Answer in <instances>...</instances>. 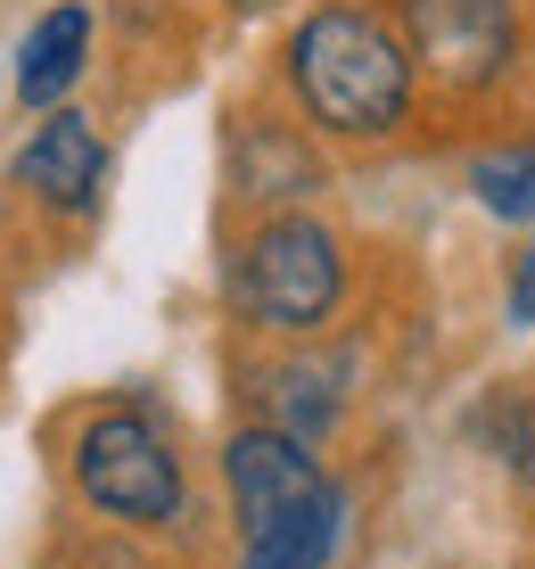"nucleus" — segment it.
<instances>
[{
	"label": "nucleus",
	"instance_id": "nucleus-6",
	"mask_svg": "<svg viewBox=\"0 0 535 569\" xmlns=\"http://www.w3.org/2000/svg\"><path fill=\"white\" fill-rule=\"evenodd\" d=\"M17 190L26 199H42L50 214H91L99 207V182H108V149H99L91 116L74 108H50L42 124H33V141L17 149Z\"/></svg>",
	"mask_w": 535,
	"mask_h": 569
},
{
	"label": "nucleus",
	"instance_id": "nucleus-7",
	"mask_svg": "<svg viewBox=\"0 0 535 569\" xmlns=\"http://www.w3.org/2000/svg\"><path fill=\"white\" fill-rule=\"evenodd\" d=\"M248 405H255V421L322 446V429L346 413V356H281V363H264L255 388H248Z\"/></svg>",
	"mask_w": 535,
	"mask_h": 569
},
{
	"label": "nucleus",
	"instance_id": "nucleus-5",
	"mask_svg": "<svg viewBox=\"0 0 535 569\" xmlns=\"http://www.w3.org/2000/svg\"><path fill=\"white\" fill-rule=\"evenodd\" d=\"M395 17H404L421 74L445 91H494V74H511V58H519L511 0H395Z\"/></svg>",
	"mask_w": 535,
	"mask_h": 569
},
{
	"label": "nucleus",
	"instance_id": "nucleus-11",
	"mask_svg": "<svg viewBox=\"0 0 535 569\" xmlns=\"http://www.w3.org/2000/svg\"><path fill=\"white\" fill-rule=\"evenodd\" d=\"M511 322L535 330V240L519 248V264H511Z\"/></svg>",
	"mask_w": 535,
	"mask_h": 569
},
{
	"label": "nucleus",
	"instance_id": "nucleus-2",
	"mask_svg": "<svg viewBox=\"0 0 535 569\" xmlns=\"http://www.w3.org/2000/svg\"><path fill=\"white\" fill-rule=\"evenodd\" d=\"M223 487H231V520H240V569H330L346 537V487L313 462L305 438L272 421L231 429Z\"/></svg>",
	"mask_w": 535,
	"mask_h": 569
},
{
	"label": "nucleus",
	"instance_id": "nucleus-8",
	"mask_svg": "<svg viewBox=\"0 0 535 569\" xmlns=\"http://www.w3.org/2000/svg\"><path fill=\"white\" fill-rule=\"evenodd\" d=\"M83 58H91V9L83 0H58L42 26L26 33V50H17V100L58 108L74 83H83Z\"/></svg>",
	"mask_w": 535,
	"mask_h": 569
},
{
	"label": "nucleus",
	"instance_id": "nucleus-1",
	"mask_svg": "<svg viewBox=\"0 0 535 569\" xmlns=\"http://www.w3.org/2000/svg\"><path fill=\"white\" fill-rule=\"evenodd\" d=\"M289 91L313 132L330 141H395L412 124V91H421V58L404 42V17L363 9V0H330L289 33Z\"/></svg>",
	"mask_w": 535,
	"mask_h": 569
},
{
	"label": "nucleus",
	"instance_id": "nucleus-12",
	"mask_svg": "<svg viewBox=\"0 0 535 569\" xmlns=\"http://www.w3.org/2000/svg\"><path fill=\"white\" fill-rule=\"evenodd\" d=\"M231 9H240V17H255V9H281V0H231Z\"/></svg>",
	"mask_w": 535,
	"mask_h": 569
},
{
	"label": "nucleus",
	"instance_id": "nucleus-10",
	"mask_svg": "<svg viewBox=\"0 0 535 569\" xmlns=\"http://www.w3.org/2000/svg\"><path fill=\"white\" fill-rule=\"evenodd\" d=\"M470 190H478V207L503 214V223H535V141L478 157V166H470Z\"/></svg>",
	"mask_w": 535,
	"mask_h": 569
},
{
	"label": "nucleus",
	"instance_id": "nucleus-3",
	"mask_svg": "<svg viewBox=\"0 0 535 569\" xmlns=\"http://www.w3.org/2000/svg\"><path fill=\"white\" fill-rule=\"evenodd\" d=\"M223 289H231V306H240L248 330H264V339H313L346 298V248H339L330 223L281 207L240 240Z\"/></svg>",
	"mask_w": 535,
	"mask_h": 569
},
{
	"label": "nucleus",
	"instance_id": "nucleus-4",
	"mask_svg": "<svg viewBox=\"0 0 535 569\" xmlns=\"http://www.w3.org/2000/svg\"><path fill=\"white\" fill-rule=\"evenodd\" d=\"M67 479L99 520H124V528H165L182 512V455H173L165 421L149 405H99L74 421Z\"/></svg>",
	"mask_w": 535,
	"mask_h": 569
},
{
	"label": "nucleus",
	"instance_id": "nucleus-9",
	"mask_svg": "<svg viewBox=\"0 0 535 569\" xmlns=\"http://www.w3.org/2000/svg\"><path fill=\"white\" fill-rule=\"evenodd\" d=\"M231 173H240V190H248V199H305V190L322 182V166H313V157L296 149V132L264 124V116H248Z\"/></svg>",
	"mask_w": 535,
	"mask_h": 569
}]
</instances>
